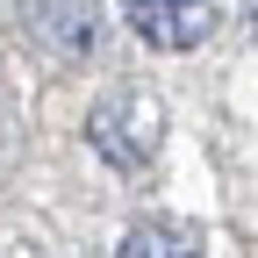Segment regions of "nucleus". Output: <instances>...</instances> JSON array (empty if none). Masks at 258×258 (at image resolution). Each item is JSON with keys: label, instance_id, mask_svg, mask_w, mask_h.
<instances>
[{"label": "nucleus", "instance_id": "obj_1", "mask_svg": "<svg viewBox=\"0 0 258 258\" xmlns=\"http://www.w3.org/2000/svg\"><path fill=\"white\" fill-rule=\"evenodd\" d=\"M86 144L101 151L115 172H144L158 158V144H165V108H158L144 86H108L101 101L86 108Z\"/></svg>", "mask_w": 258, "mask_h": 258}, {"label": "nucleus", "instance_id": "obj_2", "mask_svg": "<svg viewBox=\"0 0 258 258\" xmlns=\"http://www.w3.org/2000/svg\"><path fill=\"white\" fill-rule=\"evenodd\" d=\"M122 22L151 50H194V43L215 36L222 0H122Z\"/></svg>", "mask_w": 258, "mask_h": 258}, {"label": "nucleus", "instance_id": "obj_3", "mask_svg": "<svg viewBox=\"0 0 258 258\" xmlns=\"http://www.w3.org/2000/svg\"><path fill=\"white\" fill-rule=\"evenodd\" d=\"M22 36L50 64H79L101 43V15H93V0H22Z\"/></svg>", "mask_w": 258, "mask_h": 258}, {"label": "nucleus", "instance_id": "obj_4", "mask_svg": "<svg viewBox=\"0 0 258 258\" xmlns=\"http://www.w3.org/2000/svg\"><path fill=\"white\" fill-rule=\"evenodd\" d=\"M115 258H208V251H201V230H194V222H179V215H144L137 230L122 237Z\"/></svg>", "mask_w": 258, "mask_h": 258}, {"label": "nucleus", "instance_id": "obj_5", "mask_svg": "<svg viewBox=\"0 0 258 258\" xmlns=\"http://www.w3.org/2000/svg\"><path fill=\"white\" fill-rule=\"evenodd\" d=\"M251 29H258V15H251Z\"/></svg>", "mask_w": 258, "mask_h": 258}]
</instances>
